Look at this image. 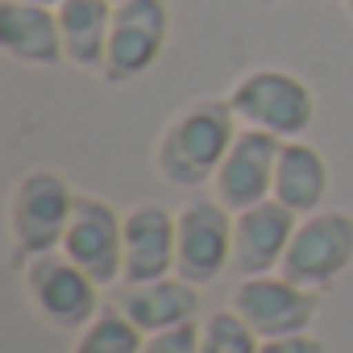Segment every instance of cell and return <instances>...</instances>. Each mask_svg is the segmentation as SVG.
I'll list each match as a JSON object with an SVG mask.
<instances>
[{"instance_id": "obj_1", "label": "cell", "mask_w": 353, "mask_h": 353, "mask_svg": "<svg viewBox=\"0 0 353 353\" xmlns=\"http://www.w3.org/2000/svg\"><path fill=\"white\" fill-rule=\"evenodd\" d=\"M237 117L225 96H200L174 112L154 141V174L170 188H212L216 170L237 137Z\"/></svg>"}, {"instance_id": "obj_2", "label": "cell", "mask_w": 353, "mask_h": 353, "mask_svg": "<svg viewBox=\"0 0 353 353\" xmlns=\"http://www.w3.org/2000/svg\"><path fill=\"white\" fill-rule=\"evenodd\" d=\"M237 125L274 133L279 141L307 137L316 125V92L287 67H254L225 92Z\"/></svg>"}, {"instance_id": "obj_3", "label": "cell", "mask_w": 353, "mask_h": 353, "mask_svg": "<svg viewBox=\"0 0 353 353\" xmlns=\"http://www.w3.org/2000/svg\"><path fill=\"white\" fill-rule=\"evenodd\" d=\"M79 192L63 179L54 166H30L9 192V233L17 258L50 254L63 245Z\"/></svg>"}, {"instance_id": "obj_4", "label": "cell", "mask_w": 353, "mask_h": 353, "mask_svg": "<svg viewBox=\"0 0 353 353\" xmlns=\"http://www.w3.org/2000/svg\"><path fill=\"white\" fill-rule=\"evenodd\" d=\"M21 287L38 320H46L59 332H79L100 316V283L83 274L63 250L21 258Z\"/></svg>"}, {"instance_id": "obj_5", "label": "cell", "mask_w": 353, "mask_h": 353, "mask_svg": "<svg viewBox=\"0 0 353 353\" xmlns=\"http://www.w3.org/2000/svg\"><path fill=\"white\" fill-rule=\"evenodd\" d=\"M349 266H353V212L324 204V208L299 216L295 237L287 245V258H283L279 274H287L299 287L324 291Z\"/></svg>"}, {"instance_id": "obj_6", "label": "cell", "mask_w": 353, "mask_h": 353, "mask_svg": "<svg viewBox=\"0 0 353 353\" xmlns=\"http://www.w3.org/2000/svg\"><path fill=\"white\" fill-rule=\"evenodd\" d=\"M170 42V9L166 0H121L112 9V34H108V54L100 79L108 88L137 83L141 75L154 71Z\"/></svg>"}, {"instance_id": "obj_7", "label": "cell", "mask_w": 353, "mask_h": 353, "mask_svg": "<svg viewBox=\"0 0 353 353\" xmlns=\"http://www.w3.org/2000/svg\"><path fill=\"white\" fill-rule=\"evenodd\" d=\"M229 307L262 341L299 336V332H312V324L320 316V291L299 287L287 274H254V279H241L233 287Z\"/></svg>"}, {"instance_id": "obj_8", "label": "cell", "mask_w": 353, "mask_h": 353, "mask_svg": "<svg viewBox=\"0 0 353 353\" xmlns=\"http://www.w3.org/2000/svg\"><path fill=\"white\" fill-rule=\"evenodd\" d=\"M179 212V254L174 274L196 287H212L233 270V212L216 196H200L174 208Z\"/></svg>"}, {"instance_id": "obj_9", "label": "cell", "mask_w": 353, "mask_h": 353, "mask_svg": "<svg viewBox=\"0 0 353 353\" xmlns=\"http://www.w3.org/2000/svg\"><path fill=\"white\" fill-rule=\"evenodd\" d=\"M59 250L83 274H92L100 287L125 283V212H117V204H108L100 196L79 192Z\"/></svg>"}, {"instance_id": "obj_10", "label": "cell", "mask_w": 353, "mask_h": 353, "mask_svg": "<svg viewBox=\"0 0 353 353\" xmlns=\"http://www.w3.org/2000/svg\"><path fill=\"white\" fill-rule=\"evenodd\" d=\"M279 150L283 141L274 133H262V129H237L216 179L208 188V196H216L229 212H241V208H254L262 200L274 196V166H279Z\"/></svg>"}, {"instance_id": "obj_11", "label": "cell", "mask_w": 353, "mask_h": 353, "mask_svg": "<svg viewBox=\"0 0 353 353\" xmlns=\"http://www.w3.org/2000/svg\"><path fill=\"white\" fill-rule=\"evenodd\" d=\"M295 225H299V216L291 208H283L274 196L254 208L233 212V270L241 279L279 274L287 245L295 237Z\"/></svg>"}, {"instance_id": "obj_12", "label": "cell", "mask_w": 353, "mask_h": 353, "mask_svg": "<svg viewBox=\"0 0 353 353\" xmlns=\"http://www.w3.org/2000/svg\"><path fill=\"white\" fill-rule=\"evenodd\" d=\"M179 254V212L141 200L125 212V283H150L174 274Z\"/></svg>"}, {"instance_id": "obj_13", "label": "cell", "mask_w": 353, "mask_h": 353, "mask_svg": "<svg viewBox=\"0 0 353 353\" xmlns=\"http://www.w3.org/2000/svg\"><path fill=\"white\" fill-rule=\"evenodd\" d=\"M200 291L196 283H188L183 274H166V279H150V283H121L117 307L145 332H170L183 324H200Z\"/></svg>"}, {"instance_id": "obj_14", "label": "cell", "mask_w": 353, "mask_h": 353, "mask_svg": "<svg viewBox=\"0 0 353 353\" xmlns=\"http://www.w3.org/2000/svg\"><path fill=\"white\" fill-rule=\"evenodd\" d=\"M0 50L21 67H63V30L59 9L26 5V0H0Z\"/></svg>"}, {"instance_id": "obj_15", "label": "cell", "mask_w": 353, "mask_h": 353, "mask_svg": "<svg viewBox=\"0 0 353 353\" xmlns=\"http://www.w3.org/2000/svg\"><path fill=\"white\" fill-rule=\"evenodd\" d=\"M328 188H332L328 158L303 137L283 141L279 166H274V200L283 208H291L295 216H307V212L328 204Z\"/></svg>"}, {"instance_id": "obj_16", "label": "cell", "mask_w": 353, "mask_h": 353, "mask_svg": "<svg viewBox=\"0 0 353 353\" xmlns=\"http://www.w3.org/2000/svg\"><path fill=\"white\" fill-rule=\"evenodd\" d=\"M112 0H63L59 5V30H63V50L67 63L79 71L100 75L104 54H108V34H112Z\"/></svg>"}, {"instance_id": "obj_17", "label": "cell", "mask_w": 353, "mask_h": 353, "mask_svg": "<svg viewBox=\"0 0 353 353\" xmlns=\"http://www.w3.org/2000/svg\"><path fill=\"white\" fill-rule=\"evenodd\" d=\"M141 341L145 332L112 303V307H100V316L75 332L71 353H141Z\"/></svg>"}, {"instance_id": "obj_18", "label": "cell", "mask_w": 353, "mask_h": 353, "mask_svg": "<svg viewBox=\"0 0 353 353\" xmlns=\"http://www.w3.org/2000/svg\"><path fill=\"white\" fill-rule=\"evenodd\" d=\"M258 345L262 336L233 307L208 312L200 320V353H258Z\"/></svg>"}, {"instance_id": "obj_19", "label": "cell", "mask_w": 353, "mask_h": 353, "mask_svg": "<svg viewBox=\"0 0 353 353\" xmlns=\"http://www.w3.org/2000/svg\"><path fill=\"white\" fill-rule=\"evenodd\" d=\"M141 353H200V324H183L170 332H154L141 341Z\"/></svg>"}, {"instance_id": "obj_20", "label": "cell", "mask_w": 353, "mask_h": 353, "mask_svg": "<svg viewBox=\"0 0 353 353\" xmlns=\"http://www.w3.org/2000/svg\"><path fill=\"white\" fill-rule=\"evenodd\" d=\"M258 353H324V345H320L312 332H299V336H274V341H262Z\"/></svg>"}, {"instance_id": "obj_21", "label": "cell", "mask_w": 353, "mask_h": 353, "mask_svg": "<svg viewBox=\"0 0 353 353\" xmlns=\"http://www.w3.org/2000/svg\"><path fill=\"white\" fill-rule=\"evenodd\" d=\"M26 5H46V9H59L63 0H26Z\"/></svg>"}, {"instance_id": "obj_22", "label": "cell", "mask_w": 353, "mask_h": 353, "mask_svg": "<svg viewBox=\"0 0 353 353\" xmlns=\"http://www.w3.org/2000/svg\"><path fill=\"white\" fill-rule=\"evenodd\" d=\"M258 5H266V9H274V5H287V0H258Z\"/></svg>"}, {"instance_id": "obj_23", "label": "cell", "mask_w": 353, "mask_h": 353, "mask_svg": "<svg viewBox=\"0 0 353 353\" xmlns=\"http://www.w3.org/2000/svg\"><path fill=\"white\" fill-rule=\"evenodd\" d=\"M345 13H349V21H353V0H345Z\"/></svg>"}, {"instance_id": "obj_24", "label": "cell", "mask_w": 353, "mask_h": 353, "mask_svg": "<svg viewBox=\"0 0 353 353\" xmlns=\"http://www.w3.org/2000/svg\"><path fill=\"white\" fill-rule=\"evenodd\" d=\"M112 5H121V0H112Z\"/></svg>"}]
</instances>
